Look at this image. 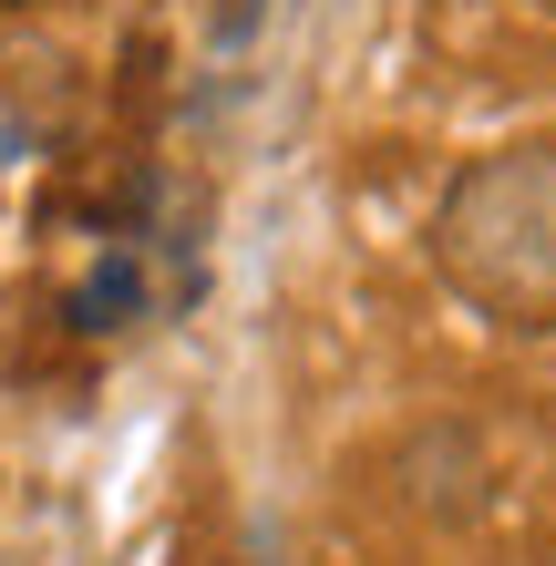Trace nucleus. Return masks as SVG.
I'll return each instance as SVG.
<instances>
[{
  "label": "nucleus",
  "instance_id": "1",
  "mask_svg": "<svg viewBox=\"0 0 556 566\" xmlns=\"http://www.w3.org/2000/svg\"><path fill=\"white\" fill-rule=\"evenodd\" d=\"M433 269L484 319L556 329V145H495L443 186Z\"/></svg>",
  "mask_w": 556,
  "mask_h": 566
},
{
  "label": "nucleus",
  "instance_id": "2",
  "mask_svg": "<svg viewBox=\"0 0 556 566\" xmlns=\"http://www.w3.org/2000/svg\"><path fill=\"white\" fill-rule=\"evenodd\" d=\"M135 298H145V279H135V258H104V269L83 279V298H73V319H83V329H114L124 310H135Z\"/></svg>",
  "mask_w": 556,
  "mask_h": 566
}]
</instances>
